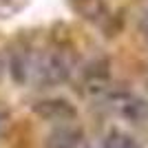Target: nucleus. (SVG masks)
I'll return each instance as SVG.
<instances>
[{
    "mask_svg": "<svg viewBox=\"0 0 148 148\" xmlns=\"http://www.w3.org/2000/svg\"><path fill=\"white\" fill-rule=\"evenodd\" d=\"M0 77H2V60H0Z\"/></svg>",
    "mask_w": 148,
    "mask_h": 148,
    "instance_id": "20e7f679",
    "label": "nucleus"
},
{
    "mask_svg": "<svg viewBox=\"0 0 148 148\" xmlns=\"http://www.w3.org/2000/svg\"><path fill=\"white\" fill-rule=\"evenodd\" d=\"M106 148H139L130 137H126V135H122V133H113L108 139H106V144H104Z\"/></svg>",
    "mask_w": 148,
    "mask_h": 148,
    "instance_id": "f257e3e1",
    "label": "nucleus"
},
{
    "mask_svg": "<svg viewBox=\"0 0 148 148\" xmlns=\"http://www.w3.org/2000/svg\"><path fill=\"white\" fill-rule=\"evenodd\" d=\"M2 128H5V117L0 115V135H2Z\"/></svg>",
    "mask_w": 148,
    "mask_h": 148,
    "instance_id": "7ed1b4c3",
    "label": "nucleus"
},
{
    "mask_svg": "<svg viewBox=\"0 0 148 148\" xmlns=\"http://www.w3.org/2000/svg\"><path fill=\"white\" fill-rule=\"evenodd\" d=\"M142 31H144V36L148 38V13H146V16L142 18Z\"/></svg>",
    "mask_w": 148,
    "mask_h": 148,
    "instance_id": "f03ea898",
    "label": "nucleus"
}]
</instances>
